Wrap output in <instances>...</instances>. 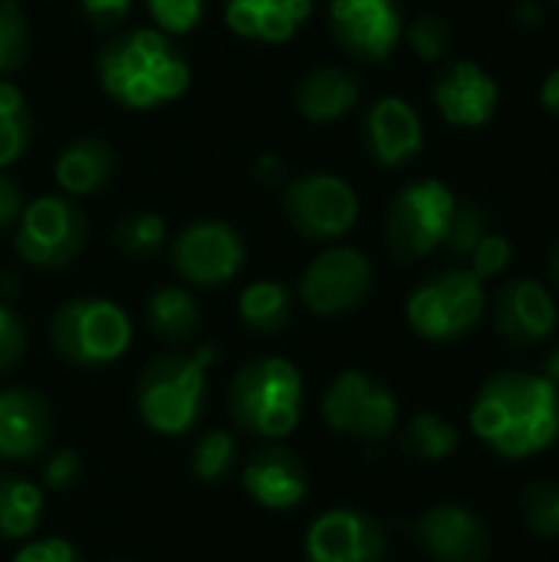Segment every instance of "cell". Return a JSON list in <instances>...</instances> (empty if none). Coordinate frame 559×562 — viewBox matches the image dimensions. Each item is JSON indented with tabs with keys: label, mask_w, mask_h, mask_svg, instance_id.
Instances as JSON below:
<instances>
[{
	"label": "cell",
	"mask_w": 559,
	"mask_h": 562,
	"mask_svg": "<svg viewBox=\"0 0 559 562\" xmlns=\"http://www.w3.org/2000/svg\"><path fill=\"white\" fill-rule=\"evenodd\" d=\"M13 562H82V557H79V550L69 540L46 537V540L20 547V553L13 557Z\"/></svg>",
	"instance_id": "cell-39"
},
{
	"label": "cell",
	"mask_w": 559,
	"mask_h": 562,
	"mask_svg": "<svg viewBox=\"0 0 559 562\" xmlns=\"http://www.w3.org/2000/svg\"><path fill=\"white\" fill-rule=\"evenodd\" d=\"M79 477H82V458L72 448H56L43 464V484L56 494L76 487Z\"/></svg>",
	"instance_id": "cell-38"
},
{
	"label": "cell",
	"mask_w": 559,
	"mask_h": 562,
	"mask_svg": "<svg viewBox=\"0 0 559 562\" xmlns=\"http://www.w3.org/2000/svg\"><path fill=\"white\" fill-rule=\"evenodd\" d=\"M303 547L310 562H385L389 533L372 514L336 507L310 524Z\"/></svg>",
	"instance_id": "cell-14"
},
{
	"label": "cell",
	"mask_w": 559,
	"mask_h": 562,
	"mask_svg": "<svg viewBox=\"0 0 559 562\" xmlns=\"http://www.w3.org/2000/svg\"><path fill=\"white\" fill-rule=\"evenodd\" d=\"M283 211L300 237L336 240L356 227L359 198L346 178L329 175V171H310L287 184Z\"/></svg>",
	"instance_id": "cell-10"
},
{
	"label": "cell",
	"mask_w": 559,
	"mask_h": 562,
	"mask_svg": "<svg viewBox=\"0 0 559 562\" xmlns=\"http://www.w3.org/2000/svg\"><path fill=\"white\" fill-rule=\"evenodd\" d=\"M49 342L69 366L99 369L119 362L132 346L128 313L102 296H79L63 303L49 319Z\"/></svg>",
	"instance_id": "cell-5"
},
{
	"label": "cell",
	"mask_w": 559,
	"mask_h": 562,
	"mask_svg": "<svg viewBox=\"0 0 559 562\" xmlns=\"http://www.w3.org/2000/svg\"><path fill=\"white\" fill-rule=\"evenodd\" d=\"M329 30L336 43L362 59L382 63L392 56L405 33V16L399 0H329Z\"/></svg>",
	"instance_id": "cell-13"
},
{
	"label": "cell",
	"mask_w": 559,
	"mask_h": 562,
	"mask_svg": "<svg viewBox=\"0 0 559 562\" xmlns=\"http://www.w3.org/2000/svg\"><path fill=\"white\" fill-rule=\"evenodd\" d=\"M53 435V408L36 389L0 392V458L23 464L46 451Z\"/></svg>",
	"instance_id": "cell-17"
},
{
	"label": "cell",
	"mask_w": 559,
	"mask_h": 562,
	"mask_svg": "<svg viewBox=\"0 0 559 562\" xmlns=\"http://www.w3.org/2000/svg\"><path fill=\"white\" fill-rule=\"evenodd\" d=\"M145 316H148L152 333L161 342H168V346L191 342L198 326H201L198 303H194V296L185 286H161V290H155L152 300H148Z\"/></svg>",
	"instance_id": "cell-24"
},
{
	"label": "cell",
	"mask_w": 559,
	"mask_h": 562,
	"mask_svg": "<svg viewBox=\"0 0 559 562\" xmlns=\"http://www.w3.org/2000/svg\"><path fill=\"white\" fill-rule=\"evenodd\" d=\"M458 441H461L458 438V428L448 418L435 415V412H418L405 425V431H402V451L409 458L428 461V464L451 458L458 451Z\"/></svg>",
	"instance_id": "cell-27"
},
{
	"label": "cell",
	"mask_w": 559,
	"mask_h": 562,
	"mask_svg": "<svg viewBox=\"0 0 559 562\" xmlns=\"http://www.w3.org/2000/svg\"><path fill=\"white\" fill-rule=\"evenodd\" d=\"M155 26L168 36L191 33L204 16V0H145Z\"/></svg>",
	"instance_id": "cell-34"
},
{
	"label": "cell",
	"mask_w": 559,
	"mask_h": 562,
	"mask_svg": "<svg viewBox=\"0 0 559 562\" xmlns=\"http://www.w3.org/2000/svg\"><path fill=\"white\" fill-rule=\"evenodd\" d=\"M415 540L432 562H488L494 540L488 524L461 504H435L415 524Z\"/></svg>",
	"instance_id": "cell-15"
},
{
	"label": "cell",
	"mask_w": 559,
	"mask_h": 562,
	"mask_svg": "<svg viewBox=\"0 0 559 562\" xmlns=\"http://www.w3.org/2000/svg\"><path fill=\"white\" fill-rule=\"evenodd\" d=\"M376 273L362 250L329 247L310 260L300 277V300L320 316H343L362 306L372 293Z\"/></svg>",
	"instance_id": "cell-11"
},
{
	"label": "cell",
	"mask_w": 559,
	"mask_h": 562,
	"mask_svg": "<svg viewBox=\"0 0 559 562\" xmlns=\"http://www.w3.org/2000/svg\"><path fill=\"white\" fill-rule=\"evenodd\" d=\"M244 487L247 494L267 507V510H290V507H300L306 491H310V474L303 468V461L280 448V445H270L264 451H257L247 464H244Z\"/></svg>",
	"instance_id": "cell-19"
},
{
	"label": "cell",
	"mask_w": 559,
	"mask_h": 562,
	"mask_svg": "<svg viewBox=\"0 0 559 562\" xmlns=\"http://www.w3.org/2000/svg\"><path fill=\"white\" fill-rule=\"evenodd\" d=\"M471 431L507 461L544 454L559 438V389L540 372H497L471 402Z\"/></svg>",
	"instance_id": "cell-1"
},
{
	"label": "cell",
	"mask_w": 559,
	"mask_h": 562,
	"mask_svg": "<svg viewBox=\"0 0 559 562\" xmlns=\"http://www.w3.org/2000/svg\"><path fill=\"white\" fill-rule=\"evenodd\" d=\"M86 214L79 204L66 194H43L30 204H23L16 217V254L40 267V270H56L66 267L79 257L86 247Z\"/></svg>",
	"instance_id": "cell-8"
},
{
	"label": "cell",
	"mask_w": 559,
	"mask_h": 562,
	"mask_svg": "<svg viewBox=\"0 0 559 562\" xmlns=\"http://www.w3.org/2000/svg\"><path fill=\"white\" fill-rule=\"evenodd\" d=\"M455 211H458V198L451 194L448 184L435 178L405 184L392 198V207L385 217L389 254L402 263L435 254L448 240Z\"/></svg>",
	"instance_id": "cell-6"
},
{
	"label": "cell",
	"mask_w": 559,
	"mask_h": 562,
	"mask_svg": "<svg viewBox=\"0 0 559 562\" xmlns=\"http://www.w3.org/2000/svg\"><path fill=\"white\" fill-rule=\"evenodd\" d=\"M521 16H524V20H537V16H540V10H537L534 3H524V7H521Z\"/></svg>",
	"instance_id": "cell-46"
},
{
	"label": "cell",
	"mask_w": 559,
	"mask_h": 562,
	"mask_svg": "<svg viewBox=\"0 0 559 562\" xmlns=\"http://www.w3.org/2000/svg\"><path fill=\"white\" fill-rule=\"evenodd\" d=\"M283 161L277 158V155H264L260 161H257V178L264 181V184H277L280 178H283Z\"/></svg>",
	"instance_id": "cell-42"
},
{
	"label": "cell",
	"mask_w": 559,
	"mask_h": 562,
	"mask_svg": "<svg viewBox=\"0 0 559 562\" xmlns=\"http://www.w3.org/2000/svg\"><path fill=\"white\" fill-rule=\"evenodd\" d=\"M468 260H471V273L484 283V280H494V277H501L507 267H511V260H514V244L504 237V234H484L481 240H478V247L468 254Z\"/></svg>",
	"instance_id": "cell-36"
},
{
	"label": "cell",
	"mask_w": 559,
	"mask_h": 562,
	"mask_svg": "<svg viewBox=\"0 0 559 562\" xmlns=\"http://www.w3.org/2000/svg\"><path fill=\"white\" fill-rule=\"evenodd\" d=\"M244 237L227 221H194L171 247V263L191 286H224L244 270Z\"/></svg>",
	"instance_id": "cell-12"
},
{
	"label": "cell",
	"mask_w": 559,
	"mask_h": 562,
	"mask_svg": "<svg viewBox=\"0 0 559 562\" xmlns=\"http://www.w3.org/2000/svg\"><path fill=\"white\" fill-rule=\"evenodd\" d=\"M214 356V346H201L198 352L158 356L142 369L135 382V405L152 431L178 438L194 428L204 412L208 369Z\"/></svg>",
	"instance_id": "cell-3"
},
{
	"label": "cell",
	"mask_w": 559,
	"mask_h": 562,
	"mask_svg": "<svg viewBox=\"0 0 559 562\" xmlns=\"http://www.w3.org/2000/svg\"><path fill=\"white\" fill-rule=\"evenodd\" d=\"M405 36H409V46H412L425 63H438V59L448 53V46H451V26H448V20L438 16V13H422V16H415L412 26L405 30Z\"/></svg>",
	"instance_id": "cell-33"
},
{
	"label": "cell",
	"mask_w": 559,
	"mask_h": 562,
	"mask_svg": "<svg viewBox=\"0 0 559 562\" xmlns=\"http://www.w3.org/2000/svg\"><path fill=\"white\" fill-rule=\"evenodd\" d=\"M237 468V438L224 428L204 431L191 448V471L198 481L214 484Z\"/></svg>",
	"instance_id": "cell-30"
},
{
	"label": "cell",
	"mask_w": 559,
	"mask_h": 562,
	"mask_svg": "<svg viewBox=\"0 0 559 562\" xmlns=\"http://www.w3.org/2000/svg\"><path fill=\"white\" fill-rule=\"evenodd\" d=\"M497 102H501V89L494 76L471 59L451 63L435 82V105L451 125L461 128H481L484 122H491Z\"/></svg>",
	"instance_id": "cell-18"
},
{
	"label": "cell",
	"mask_w": 559,
	"mask_h": 562,
	"mask_svg": "<svg viewBox=\"0 0 559 562\" xmlns=\"http://www.w3.org/2000/svg\"><path fill=\"white\" fill-rule=\"evenodd\" d=\"M99 86L122 109L148 112L175 102L191 86V69L168 33L135 26L112 36L99 53Z\"/></svg>",
	"instance_id": "cell-2"
},
{
	"label": "cell",
	"mask_w": 559,
	"mask_h": 562,
	"mask_svg": "<svg viewBox=\"0 0 559 562\" xmlns=\"http://www.w3.org/2000/svg\"><path fill=\"white\" fill-rule=\"evenodd\" d=\"M550 280H554V286L559 290V240L554 244V250H550Z\"/></svg>",
	"instance_id": "cell-45"
},
{
	"label": "cell",
	"mask_w": 559,
	"mask_h": 562,
	"mask_svg": "<svg viewBox=\"0 0 559 562\" xmlns=\"http://www.w3.org/2000/svg\"><path fill=\"white\" fill-rule=\"evenodd\" d=\"M547 382H554L559 389V349H554V352H547V359H544V372H540Z\"/></svg>",
	"instance_id": "cell-44"
},
{
	"label": "cell",
	"mask_w": 559,
	"mask_h": 562,
	"mask_svg": "<svg viewBox=\"0 0 559 562\" xmlns=\"http://www.w3.org/2000/svg\"><path fill=\"white\" fill-rule=\"evenodd\" d=\"M323 418L339 435L359 441H385L399 425V398L369 372H339L323 395Z\"/></svg>",
	"instance_id": "cell-9"
},
{
	"label": "cell",
	"mask_w": 559,
	"mask_h": 562,
	"mask_svg": "<svg viewBox=\"0 0 559 562\" xmlns=\"http://www.w3.org/2000/svg\"><path fill=\"white\" fill-rule=\"evenodd\" d=\"M557 3H559V0H557Z\"/></svg>",
	"instance_id": "cell-47"
},
{
	"label": "cell",
	"mask_w": 559,
	"mask_h": 562,
	"mask_svg": "<svg viewBox=\"0 0 559 562\" xmlns=\"http://www.w3.org/2000/svg\"><path fill=\"white\" fill-rule=\"evenodd\" d=\"M231 422L260 441H280L300 425L303 375L280 356H264L237 369L227 389Z\"/></svg>",
	"instance_id": "cell-4"
},
{
	"label": "cell",
	"mask_w": 559,
	"mask_h": 562,
	"mask_svg": "<svg viewBox=\"0 0 559 562\" xmlns=\"http://www.w3.org/2000/svg\"><path fill=\"white\" fill-rule=\"evenodd\" d=\"M524 520L527 530L540 540H559V484L537 481L524 491Z\"/></svg>",
	"instance_id": "cell-32"
},
{
	"label": "cell",
	"mask_w": 559,
	"mask_h": 562,
	"mask_svg": "<svg viewBox=\"0 0 559 562\" xmlns=\"http://www.w3.org/2000/svg\"><path fill=\"white\" fill-rule=\"evenodd\" d=\"M488 310L484 283L471 270H441L425 280L405 303L409 326L428 342H451L468 336Z\"/></svg>",
	"instance_id": "cell-7"
},
{
	"label": "cell",
	"mask_w": 559,
	"mask_h": 562,
	"mask_svg": "<svg viewBox=\"0 0 559 562\" xmlns=\"http://www.w3.org/2000/svg\"><path fill=\"white\" fill-rule=\"evenodd\" d=\"M237 316L241 323L257 333V336H273L280 329H287L290 316H293V296L283 283L277 280H257L250 283L241 300H237Z\"/></svg>",
	"instance_id": "cell-25"
},
{
	"label": "cell",
	"mask_w": 559,
	"mask_h": 562,
	"mask_svg": "<svg viewBox=\"0 0 559 562\" xmlns=\"http://www.w3.org/2000/svg\"><path fill=\"white\" fill-rule=\"evenodd\" d=\"M20 211H23V194H20V188H16L13 178H7V175L0 171V231L13 227L16 217H20Z\"/></svg>",
	"instance_id": "cell-41"
},
{
	"label": "cell",
	"mask_w": 559,
	"mask_h": 562,
	"mask_svg": "<svg viewBox=\"0 0 559 562\" xmlns=\"http://www.w3.org/2000/svg\"><path fill=\"white\" fill-rule=\"evenodd\" d=\"M33 138V119L23 92L0 79V171L10 168L30 145Z\"/></svg>",
	"instance_id": "cell-28"
},
{
	"label": "cell",
	"mask_w": 559,
	"mask_h": 562,
	"mask_svg": "<svg viewBox=\"0 0 559 562\" xmlns=\"http://www.w3.org/2000/svg\"><path fill=\"white\" fill-rule=\"evenodd\" d=\"M488 234V217H484V211L478 207V204H471V201H458V211H455V221H451V231H448V240H445V247L455 254V257H468L474 247H478V240Z\"/></svg>",
	"instance_id": "cell-35"
},
{
	"label": "cell",
	"mask_w": 559,
	"mask_h": 562,
	"mask_svg": "<svg viewBox=\"0 0 559 562\" xmlns=\"http://www.w3.org/2000/svg\"><path fill=\"white\" fill-rule=\"evenodd\" d=\"M366 135H369V151L385 168L409 165L425 145L422 119L402 95H385L369 109Z\"/></svg>",
	"instance_id": "cell-20"
},
{
	"label": "cell",
	"mask_w": 559,
	"mask_h": 562,
	"mask_svg": "<svg viewBox=\"0 0 559 562\" xmlns=\"http://www.w3.org/2000/svg\"><path fill=\"white\" fill-rule=\"evenodd\" d=\"M30 20L16 0H0V76L13 72L30 56Z\"/></svg>",
	"instance_id": "cell-31"
},
{
	"label": "cell",
	"mask_w": 559,
	"mask_h": 562,
	"mask_svg": "<svg viewBox=\"0 0 559 562\" xmlns=\"http://www.w3.org/2000/svg\"><path fill=\"white\" fill-rule=\"evenodd\" d=\"M168 244V224L152 211H132L115 224V247L132 260H152Z\"/></svg>",
	"instance_id": "cell-29"
},
{
	"label": "cell",
	"mask_w": 559,
	"mask_h": 562,
	"mask_svg": "<svg viewBox=\"0 0 559 562\" xmlns=\"http://www.w3.org/2000/svg\"><path fill=\"white\" fill-rule=\"evenodd\" d=\"M559 310L554 293L530 277L511 280L494 300V326L497 333L521 349H534L547 342L557 329Z\"/></svg>",
	"instance_id": "cell-16"
},
{
	"label": "cell",
	"mask_w": 559,
	"mask_h": 562,
	"mask_svg": "<svg viewBox=\"0 0 559 562\" xmlns=\"http://www.w3.org/2000/svg\"><path fill=\"white\" fill-rule=\"evenodd\" d=\"M540 102H544L547 112L559 115V66L544 79V86H540Z\"/></svg>",
	"instance_id": "cell-43"
},
{
	"label": "cell",
	"mask_w": 559,
	"mask_h": 562,
	"mask_svg": "<svg viewBox=\"0 0 559 562\" xmlns=\"http://www.w3.org/2000/svg\"><path fill=\"white\" fill-rule=\"evenodd\" d=\"M313 16V0H224L227 26L254 43H287Z\"/></svg>",
	"instance_id": "cell-21"
},
{
	"label": "cell",
	"mask_w": 559,
	"mask_h": 562,
	"mask_svg": "<svg viewBox=\"0 0 559 562\" xmlns=\"http://www.w3.org/2000/svg\"><path fill=\"white\" fill-rule=\"evenodd\" d=\"M23 352H26V329H23L20 316L0 303V375L16 369Z\"/></svg>",
	"instance_id": "cell-37"
},
{
	"label": "cell",
	"mask_w": 559,
	"mask_h": 562,
	"mask_svg": "<svg viewBox=\"0 0 559 562\" xmlns=\"http://www.w3.org/2000/svg\"><path fill=\"white\" fill-rule=\"evenodd\" d=\"M43 514V494L36 484L16 474H0V537L26 540Z\"/></svg>",
	"instance_id": "cell-26"
},
{
	"label": "cell",
	"mask_w": 559,
	"mask_h": 562,
	"mask_svg": "<svg viewBox=\"0 0 559 562\" xmlns=\"http://www.w3.org/2000/svg\"><path fill=\"white\" fill-rule=\"evenodd\" d=\"M112 175H115V151L109 142L96 135H82L69 142L53 165V178L69 198H86L102 191Z\"/></svg>",
	"instance_id": "cell-22"
},
{
	"label": "cell",
	"mask_w": 559,
	"mask_h": 562,
	"mask_svg": "<svg viewBox=\"0 0 559 562\" xmlns=\"http://www.w3.org/2000/svg\"><path fill=\"white\" fill-rule=\"evenodd\" d=\"M79 7L96 30H112L132 13V0H79Z\"/></svg>",
	"instance_id": "cell-40"
},
{
	"label": "cell",
	"mask_w": 559,
	"mask_h": 562,
	"mask_svg": "<svg viewBox=\"0 0 559 562\" xmlns=\"http://www.w3.org/2000/svg\"><path fill=\"white\" fill-rule=\"evenodd\" d=\"M359 102V82L339 66L310 69L293 92V105L310 122H336L349 115Z\"/></svg>",
	"instance_id": "cell-23"
}]
</instances>
